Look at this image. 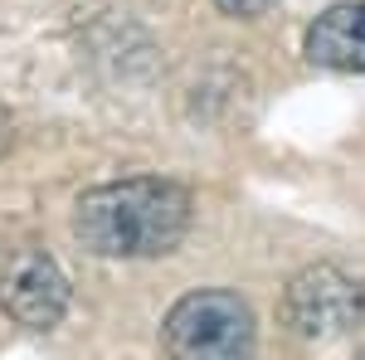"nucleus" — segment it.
I'll use <instances>...</instances> for the list:
<instances>
[{
  "instance_id": "obj_2",
  "label": "nucleus",
  "mask_w": 365,
  "mask_h": 360,
  "mask_svg": "<svg viewBox=\"0 0 365 360\" xmlns=\"http://www.w3.org/2000/svg\"><path fill=\"white\" fill-rule=\"evenodd\" d=\"M161 351L170 360H249L253 312L239 292H190L166 312Z\"/></svg>"
},
{
  "instance_id": "obj_3",
  "label": "nucleus",
  "mask_w": 365,
  "mask_h": 360,
  "mask_svg": "<svg viewBox=\"0 0 365 360\" xmlns=\"http://www.w3.org/2000/svg\"><path fill=\"white\" fill-rule=\"evenodd\" d=\"M361 317H365V287L331 263L302 268L282 292V322L307 341H331V336L351 331Z\"/></svg>"
},
{
  "instance_id": "obj_7",
  "label": "nucleus",
  "mask_w": 365,
  "mask_h": 360,
  "mask_svg": "<svg viewBox=\"0 0 365 360\" xmlns=\"http://www.w3.org/2000/svg\"><path fill=\"white\" fill-rule=\"evenodd\" d=\"M10 146V112H5V103H0V151Z\"/></svg>"
},
{
  "instance_id": "obj_5",
  "label": "nucleus",
  "mask_w": 365,
  "mask_h": 360,
  "mask_svg": "<svg viewBox=\"0 0 365 360\" xmlns=\"http://www.w3.org/2000/svg\"><path fill=\"white\" fill-rule=\"evenodd\" d=\"M307 58L317 68L365 73V0H341L307 29Z\"/></svg>"
},
{
  "instance_id": "obj_6",
  "label": "nucleus",
  "mask_w": 365,
  "mask_h": 360,
  "mask_svg": "<svg viewBox=\"0 0 365 360\" xmlns=\"http://www.w3.org/2000/svg\"><path fill=\"white\" fill-rule=\"evenodd\" d=\"M225 15H239V20H253V15H263L273 0H215Z\"/></svg>"
},
{
  "instance_id": "obj_1",
  "label": "nucleus",
  "mask_w": 365,
  "mask_h": 360,
  "mask_svg": "<svg viewBox=\"0 0 365 360\" xmlns=\"http://www.w3.org/2000/svg\"><path fill=\"white\" fill-rule=\"evenodd\" d=\"M190 229V190L161 175H132L83 190L73 205V234L98 258H156Z\"/></svg>"
},
{
  "instance_id": "obj_4",
  "label": "nucleus",
  "mask_w": 365,
  "mask_h": 360,
  "mask_svg": "<svg viewBox=\"0 0 365 360\" xmlns=\"http://www.w3.org/2000/svg\"><path fill=\"white\" fill-rule=\"evenodd\" d=\"M0 312L25 331H49L68 312V277L49 253H20L0 277Z\"/></svg>"
}]
</instances>
